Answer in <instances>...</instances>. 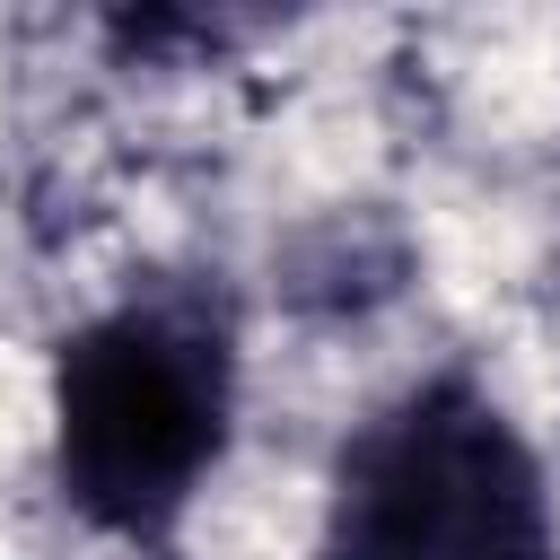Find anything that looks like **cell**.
<instances>
[{
	"instance_id": "cell-1",
	"label": "cell",
	"mask_w": 560,
	"mask_h": 560,
	"mask_svg": "<svg viewBox=\"0 0 560 560\" xmlns=\"http://www.w3.org/2000/svg\"><path fill=\"white\" fill-rule=\"evenodd\" d=\"M236 438V306L210 280H149L52 350V490L131 551H166Z\"/></svg>"
},
{
	"instance_id": "cell-2",
	"label": "cell",
	"mask_w": 560,
	"mask_h": 560,
	"mask_svg": "<svg viewBox=\"0 0 560 560\" xmlns=\"http://www.w3.org/2000/svg\"><path fill=\"white\" fill-rule=\"evenodd\" d=\"M315 560H560L551 472L472 368H429L332 446Z\"/></svg>"
},
{
	"instance_id": "cell-3",
	"label": "cell",
	"mask_w": 560,
	"mask_h": 560,
	"mask_svg": "<svg viewBox=\"0 0 560 560\" xmlns=\"http://www.w3.org/2000/svg\"><path fill=\"white\" fill-rule=\"evenodd\" d=\"M411 262L420 254L402 219L359 201V210H315L306 228H289L271 254V280H280V306L298 315H368L411 289Z\"/></svg>"
}]
</instances>
